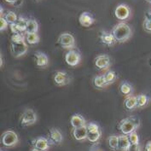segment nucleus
Instances as JSON below:
<instances>
[{"instance_id":"obj_20","label":"nucleus","mask_w":151,"mask_h":151,"mask_svg":"<svg viewBox=\"0 0 151 151\" xmlns=\"http://www.w3.org/2000/svg\"><path fill=\"white\" fill-rule=\"evenodd\" d=\"M92 83H93V86L98 90H104L108 86L105 78H104V74L95 76L92 80Z\"/></svg>"},{"instance_id":"obj_27","label":"nucleus","mask_w":151,"mask_h":151,"mask_svg":"<svg viewBox=\"0 0 151 151\" xmlns=\"http://www.w3.org/2000/svg\"><path fill=\"white\" fill-rule=\"evenodd\" d=\"M137 108L140 109L146 107L150 101V97L145 94H139L138 96H137Z\"/></svg>"},{"instance_id":"obj_38","label":"nucleus","mask_w":151,"mask_h":151,"mask_svg":"<svg viewBox=\"0 0 151 151\" xmlns=\"http://www.w3.org/2000/svg\"><path fill=\"white\" fill-rule=\"evenodd\" d=\"M146 1H147V2H149V3H150V4H151V0H146Z\"/></svg>"},{"instance_id":"obj_40","label":"nucleus","mask_w":151,"mask_h":151,"mask_svg":"<svg viewBox=\"0 0 151 151\" xmlns=\"http://www.w3.org/2000/svg\"><path fill=\"white\" fill-rule=\"evenodd\" d=\"M1 151H3V150H1Z\"/></svg>"},{"instance_id":"obj_17","label":"nucleus","mask_w":151,"mask_h":151,"mask_svg":"<svg viewBox=\"0 0 151 151\" xmlns=\"http://www.w3.org/2000/svg\"><path fill=\"white\" fill-rule=\"evenodd\" d=\"M72 133H73V137H74L77 141H82V140L87 139L88 131L86 125V126H83V127H81L73 128Z\"/></svg>"},{"instance_id":"obj_32","label":"nucleus","mask_w":151,"mask_h":151,"mask_svg":"<svg viewBox=\"0 0 151 151\" xmlns=\"http://www.w3.org/2000/svg\"><path fill=\"white\" fill-rule=\"evenodd\" d=\"M128 137H129V140H130L131 143H132V144H138L139 143V137L137 135V133L136 132V131L130 133Z\"/></svg>"},{"instance_id":"obj_22","label":"nucleus","mask_w":151,"mask_h":151,"mask_svg":"<svg viewBox=\"0 0 151 151\" xmlns=\"http://www.w3.org/2000/svg\"><path fill=\"white\" fill-rule=\"evenodd\" d=\"M119 90L121 94H123L124 96H131L132 95L133 92V88L132 86V85L128 82H121L119 86Z\"/></svg>"},{"instance_id":"obj_29","label":"nucleus","mask_w":151,"mask_h":151,"mask_svg":"<svg viewBox=\"0 0 151 151\" xmlns=\"http://www.w3.org/2000/svg\"><path fill=\"white\" fill-rule=\"evenodd\" d=\"M3 16L6 19V21L8 22L9 25L10 24L16 23V22H17V20H18V18H19L16 13L14 11H11V10H9L8 12Z\"/></svg>"},{"instance_id":"obj_24","label":"nucleus","mask_w":151,"mask_h":151,"mask_svg":"<svg viewBox=\"0 0 151 151\" xmlns=\"http://www.w3.org/2000/svg\"><path fill=\"white\" fill-rule=\"evenodd\" d=\"M131 145V142L129 140L128 135L119 136V150L121 151H127L129 146Z\"/></svg>"},{"instance_id":"obj_14","label":"nucleus","mask_w":151,"mask_h":151,"mask_svg":"<svg viewBox=\"0 0 151 151\" xmlns=\"http://www.w3.org/2000/svg\"><path fill=\"white\" fill-rule=\"evenodd\" d=\"M27 22V19L24 18L23 16H20L16 23L10 24L9 27L11 29L12 33H18V32L24 33V32H26Z\"/></svg>"},{"instance_id":"obj_39","label":"nucleus","mask_w":151,"mask_h":151,"mask_svg":"<svg viewBox=\"0 0 151 151\" xmlns=\"http://www.w3.org/2000/svg\"><path fill=\"white\" fill-rule=\"evenodd\" d=\"M35 1H39V0H35Z\"/></svg>"},{"instance_id":"obj_34","label":"nucleus","mask_w":151,"mask_h":151,"mask_svg":"<svg viewBox=\"0 0 151 151\" xmlns=\"http://www.w3.org/2000/svg\"><path fill=\"white\" fill-rule=\"evenodd\" d=\"M127 151H141V148H140L139 143L138 144H132V143H131V145L129 146V148H128Z\"/></svg>"},{"instance_id":"obj_13","label":"nucleus","mask_w":151,"mask_h":151,"mask_svg":"<svg viewBox=\"0 0 151 151\" xmlns=\"http://www.w3.org/2000/svg\"><path fill=\"white\" fill-rule=\"evenodd\" d=\"M47 138L50 145H59L63 142V137L62 132L58 129L51 128L49 131Z\"/></svg>"},{"instance_id":"obj_18","label":"nucleus","mask_w":151,"mask_h":151,"mask_svg":"<svg viewBox=\"0 0 151 151\" xmlns=\"http://www.w3.org/2000/svg\"><path fill=\"white\" fill-rule=\"evenodd\" d=\"M32 144H33L34 148H36V149L40 150L42 151H47L50 145L48 138L43 137H40L38 138H36L32 142Z\"/></svg>"},{"instance_id":"obj_4","label":"nucleus","mask_w":151,"mask_h":151,"mask_svg":"<svg viewBox=\"0 0 151 151\" xmlns=\"http://www.w3.org/2000/svg\"><path fill=\"white\" fill-rule=\"evenodd\" d=\"M26 40L19 42H10V50L12 55L18 58L25 55L27 51V44H26Z\"/></svg>"},{"instance_id":"obj_1","label":"nucleus","mask_w":151,"mask_h":151,"mask_svg":"<svg viewBox=\"0 0 151 151\" xmlns=\"http://www.w3.org/2000/svg\"><path fill=\"white\" fill-rule=\"evenodd\" d=\"M111 32L114 34L117 43H125L132 35V30L131 27L125 22H121L116 24L113 27Z\"/></svg>"},{"instance_id":"obj_7","label":"nucleus","mask_w":151,"mask_h":151,"mask_svg":"<svg viewBox=\"0 0 151 151\" xmlns=\"http://www.w3.org/2000/svg\"><path fill=\"white\" fill-rule=\"evenodd\" d=\"M37 121V114L32 109H27L23 112L22 117H21V126L22 127H29L35 124Z\"/></svg>"},{"instance_id":"obj_37","label":"nucleus","mask_w":151,"mask_h":151,"mask_svg":"<svg viewBox=\"0 0 151 151\" xmlns=\"http://www.w3.org/2000/svg\"><path fill=\"white\" fill-rule=\"evenodd\" d=\"M31 151H42V150H38V149H36V148H33V149H32Z\"/></svg>"},{"instance_id":"obj_30","label":"nucleus","mask_w":151,"mask_h":151,"mask_svg":"<svg viewBox=\"0 0 151 151\" xmlns=\"http://www.w3.org/2000/svg\"><path fill=\"white\" fill-rule=\"evenodd\" d=\"M143 29L149 33H151V16H146L143 22Z\"/></svg>"},{"instance_id":"obj_19","label":"nucleus","mask_w":151,"mask_h":151,"mask_svg":"<svg viewBox=\"0 0 151 151\" xmlns=\"http://www.w3.org/2000/svg\"><path fill=\"white\" fill-rule=\"evenodd\" d=\"M70 123H71V126L73 128L81 127L86 125L85 118L79 114H75L72 115L71 119H70Z\"/></svg>"},{"instance_id":"obj_28","label":"nucleus","mask_w":151,"mask_h":151,"mask_svg":"<svg viewBox=\"0 0 151 151\" xmlns=\"http://www.w3.org/2000/svg\"><path fill=\"white\" fill-rule=\"evenodd\" d=\"M26 41L29 45H36L40 42V36L38 32H32V33H26Z\"/></svg>"},{"instance_id":"obj_5","label":"nucleus","mask_w":151,"mask_h":151,"mask_svg":"<svg viewBox=\"0 0 151 151\" xmlns=\"http://www.w3.org/2000/svg\"><path fill=\"white\" fill-rule=\"evenodd\" d=\"M19 141L18 135L14 131H6L1 136V143L5 147H13Z\"/></svg>"},{"instance_id":"obj_12","label":"nucleus","mask_w":151,"mask_h":151,"mask_svg":"<svg viewBox=\"0 0 151 151\" xmlns=\"http://www.w3.org/2000/svg\"><path fill=\"white\" fill-rule=\"evenodd\" d=\"M81 56L77 50H69L65 55V62L70 67H75L80 63Z\"/></svg>"},{"instance_id":"obj_31","label":"nucleus","mask_w":151,"mask_h":151,"mask_svg":"<svg viewBox=\"0 0 151 151\" xmlns=\"http://www.w3.org/2000/svg\"><path fill=\"white\" fill-rule=\"evenodd\" d=\"M26 40V37L23 33L18 32V33H12L11 38H10V42H19V41H23Z\"/></svg>"},{"instance_id":"obj_35","label":"nucleus","mask_w":151,"mask_h":151,"mask_svg":"<svg viewBox=\"0 0 151 151\" xmlns=\"http://www.w3.org/2000/svg\"><path fill=\"white\" fill-rule=\"evenodd\" d=\"M144 151H151V141H149L144 147Z\"/></svg>"},{"instance_id":"obj_9","label":"nucleus","mask_w":151,"mask_h":151,"mask_svg":"<svg viewBox=\"0 0 151 151\" xmlns=\"http://www.w3.org/2000/svg\"><path fill=\"white\" fill-rule=\"evenodd\" d=\"M111 58L110 56L105 54L99 55L94 59V64L96 68L100 70H108L111 66Z\"/></svg>"},{"instance_id":"obj_8","label":"nucleus","mask_w":151,"mask_h":151,"mask_svg":"<svg viewBox=\"0 0 151 151\" xmlns=\"http://www.w3.org/2000/svg\"><path fill=\"white\" fill-rule=\"evenodd\" d=\"M131 16V9L126 4H119L114 9V16L121 22L127 21Z\"/></svg>"},{"instance_id":"obj_2","label":"nucleus","mask_w":151,"mask_h":151,"mask_svg":"<svg viewBox=\"0 0 151 151\" xmlns=\"http://www.w3.org/2000/svg\"><path fill=\"white\" fill-rule=\"evenodd\" d=\"M140 126L139 119L135 117H129L123 119L119 124V130L122 132V134L129 135L130 133L135 132Z\"/></svg>"},{"instance_id":"obj_15","label":"nucleus","mask_w":151,"mask_h":151,"mask_svg":"<svg viewBox=\"0 0 151 151\" xmlns=\"http://www.w3.org/2000/svg\"><path fill=\"white\" fill-rule=\"evenodd\" d=\"M79 22L83 27H90L95 22V18L91 13L85 11L79 16Z\"/></svg>"},{"instance_id":"obj_21","label":"nucleus","mask_w":151,"mask_h":151,"mask_svg":"<svg viewBox=\"0 0 151 151\" xmlns=\"http://www.w3.org/2000/svg\"><path fill=\"white\" fill-rule=\"evenodd\" d=\"M124 106L128 110H132L137 108V100L136 96H128L124 101Z\"/></svg>"},{"instance_id":"obj_23","label":"nucleus","mask_w":151,"mask_h":151,"mask_svg":"<svg viewBox=\"0 0 151 151\" xmlns=\"http://www.w3.org/2000/svg\"><path fill=\"white\" fill-rule=\"evenodd\" d=\"M39 31V23L34 19H27V28L25 33H32L38 32Z\"/></svg>"},{"instance_id":"obj_10","label":"nucleus","mask_w":151,"mask_h":151,"mask_svg":"<svg viewBox=\"0 0 151 151\" xmlns=\"http://www.w3.org/2000/svg\"><path fill=\"white\" fill-rule=\"evenodd\" d=\"M98 38L100 40V42L107 47H112L117 43V41L115 40V38H114L112 32L102 30V31H100L99 34H98Z\"/></svg>"},{"instance_id":"obj_11","label":"nucleus","mask_w":151,"mask_h":151,"mask_svg":"<svg viewBox=\"0 0 151 151\" xmlns=\"http://www.w3.org/2000/svg\"><path fill=\"white\" fill-rule=\"evenodd\" d=\"M54 83L57 86H65L71 81V77L64 71H56L53 75Z\"/></svg>"},{"instance_id":"obj_16","label":"nucleus","mask_w":151,"mask_h":151,"mask_svg":"<svg viewBox=\"0 0 151 151\" xmlns=\"http://www.w3.org/2000/svg\"><path fill=\"white\" fill-rule=\"evenodd\" d=\"M34 62L38 68H45L49 65V58L46 54L42 51H36L34 53Z\"/></svg>"},{"instance_id":"obj_3","label":"nucleus","mask_w":151,"mask_h":151,"mask_svg":"<svg viewBox=\"0 0 151 151\" xmlns=\"http://www.w3.org/2000/svg\"><path fill=\"white\" fill-rule=\"evenodd\" d=\"M57 44L64 50H73L75 46V39L70 32H63L58 37Z\"/></svg>"},{"instance_id":"obj_6","label":"nucleus","mask_w":151,"mask_h":151,"mask_svg":"<svg viewBox=\"0 0 151 151\" xmlns=\"http://www.w3.org/2000/svg\"><path fill=\"white\" fill-rule=\"evenodd\" d=\"M87 127V139L91 143H96L101 137V131L99 126L94 122H91L86 125Z\"/></svg>"},{"instance_id":"obj_36","label":"nucleus","mask_w":151,"mask_h":151,"mask_svg":"<svg viewBox=\"0 0 151 151\" xmlns=\"http://www.w3.org/2000/svg\"><path fill=\"white\" fill-rule=\"evenodd\" d=\"M6 3H8L9 4H12V5H16L17 3L20 1V0H4Z\"/></svg>"},{"instance_id":"obj_25","label":"nucleus","mask_w":151,"mask_h":151,"mask_svg":"<svg viewBox=\"0 0 151 151\" xmlns=\"http://www.w3.org/2000/svg\"><path fill=\"white\" fill-rule=\"evenodd\" d=\"M104 78H105L107 85L109 86V85H112L113 83L115 82V80L118 78V74L115 71L109 70V71H107L104 73Z\"/></svg>"},{"instance_id":"obj_33","label":"nucleus","mask_w":151,"mask_h":151,"mask_svg":"<svg viewBox=\"0 0 151 151\" xmlns=\"http://www.w3.org/2000/svg\"><path fill=\"white\" fill-rule=\"evenodd\" d=\"M9 22L6 21V19L4 17V16H0V30L3 32V31H5L9 27Z\"/></svg>"},{"instance_id":"obj_26","label":"nucleus","mask_w":151,"mask_h":151,"mask_svg":"<svg viewBox=\"0 0 151 151\" xmlns=\"http://www.w3.org/2000/svg\"><path fill=\"white\" fill-rule=\"evenodd\" d=\"M108 144L112 150H119V136H109L108 138Z\"/></svg>"}]
</instances>
